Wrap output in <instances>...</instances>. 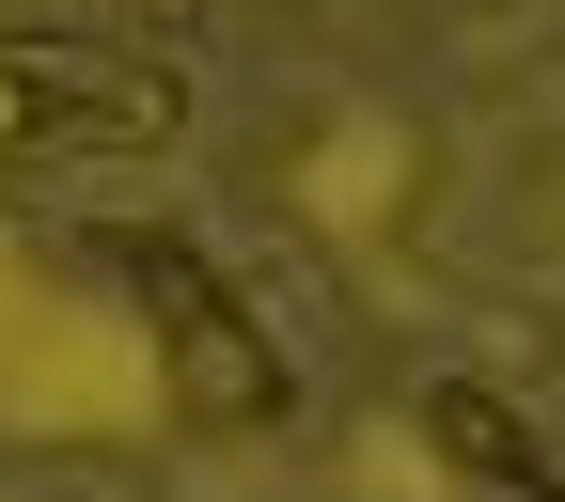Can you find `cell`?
Segmentation results:
<instances>
[{
  "mask_svg": "<svg viewBox=\"0 0 565 502\" xmlns=\"http://www.w3.org/2000/svg\"><path fill=\"white\" fill-rule=\"evenodd\" d=\"M173 126H189V79L158 47L0 32V173H32V158H158Z\"/></svg>",
  "mask_w": 565,
  "mask_h": 502,
  "instance_id": "obj_1",
  "label": "cell"
},
{
  "mask_svg": "<svg viewBox=\"0 0 565 502\" xmlns=\"http://www.w3.org/2000/svg\"><path fill=\"white\" fill-rule=\"evenodd\" d=\"M141 314H158V362H173V408L189 424H282V345L236 314V282H204L173 236H110Z\"/></svg>",
  "mask_w": 565,
  "mask_h": 502,
  "instance_id": "obj_2",
  "label": "cell"
},
{
  "mask_svg": "<svg viewBox=\"0 0 565 502\" xmlns=\"http://www.w3.org/2000/svg\"><path fill=\"white\" fill-rule=\"evenodd\" d=\"M424 440H440L471 487H503V502H565V456H534V424L487 393V377H440V393H424Z\"/></svg>",
  "mask_w": 565,
  "mask_h": 502,
  "instance_id": "obj_3",
  "label": "cell"
}]
</instances>
